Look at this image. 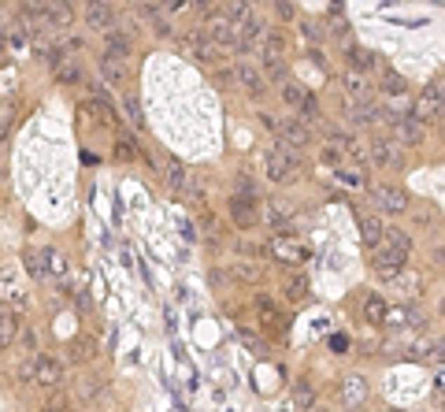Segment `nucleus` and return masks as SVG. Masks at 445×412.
I'll use <instances>...</instances> for the list:
<instances>
[{"label": "nucleus", "mask_w": 445, "mask_h": 412, "mask_svg": "<svg viewBox=\"0 0 445 412\" xmlns=\"http://www.w3.org/2000/svg\"><path fill=\"white\" fill-rule=\"evenodd\" d=\"M56 74H60V82H82V71H78V63H74V67H60Z\"/></svg>", "instance_id": "obj_34"}, {"label": "nucleus", "mask_w": 445, "mask_h": 412, "mask_svg": "<svg viewBox=\"0 0 445 412\" xmlns=\"http://www.w3.org/2000/svg\"><path fill=\"white\" fill-rule=\"evenodd\" d=\"M193 56H197L204 67H212V63H219V48H215V45H208V41H201L197 48H193Z\"/></svg>", "instance_id": "obj_30"}, {"label": "nucleus", "mask_w": 445, "mask_h": 412, "mask_svg": "<svg viewBox=\"0 0 445 412\" xmlns=\"http://www.w3.org/2000/svg\"><path fill=\"white\" fill-rule=\"evenodd\" d=\"M352 123L357 126H375L378 123V108L364 100V105H357V112H352Z\"/></svg>", "instance_id": "obj_25"}, {"label": "nucleus", "mask_w": 445, "mask_h": 412, "mask_svg": "<svg viewBox=\"0 0 445 412\" xmlns=\"http://www.w3.org/2000/svg\"><path fill=\"white\" fill-rule=\"evenodd\" d=\"M274 253H279V256H286V260H300V256H305V253H300L297 246H293V238L290 234H279V238H274Z\"/></svg>", "instance_id": "obj_26"}, {"label": "nucleus", "mask_w": 445, "mask_h": 412, "mask_svg": "<svg viewBox=\"0 0 445 412\" xmlns=\"http://www.w3.org/2000/svg\"><path fill=\"white\" fill-rule=\"evenodd\" d=\"M186 167H182L175 157H167V164H164V182H167V190H182L186 186Z\"/></svg>", "instance_id": "obj_18"}, {"label": "nucleus", "mask_w": 445, "mask_h": 412, "mask_svg": "<svg viewBox=\"0 0 445 412\" xmlns=\"http://www.w3.org/2000/svg\"><path fill=\"white\" fill-rule=\"evenodd\" d=\"M160 8L164 11H182V8H186V0H160Z\"/></svg>", "instance_id": "obj_39"}, {"label": "nucleus", "mask_w": 445, "mask_h": 412, "mask_svg": "<svg viewBox=\"0 0 445 412\" xmlns=\"http://www.w3.org/2000/svg\"><path fill=\"white\" fill-rule=\"evenodd\" d=\"M368 201H371V208H378V212H386V215H401L404 208H409V197H404L401 190H394V186H368Z\"/></svg>", "instance_id": "obj_2"}, {"label": "nucleus", "mask_w": 445, "mask_h": 412, "mask_svg": "<svg viewBox=\"0 0 445 412\" xmlns=\"http://www.w3.org/2000/svg\"><path fill=\"white\" fill-rule=\"evenodd\" d=\"M293 397H297L300 408H312V401H316V390H312L308 383H297V386H293Z\"/></svg>", "instance_id": "obj_31"}, {"label": "nucleus", "mask_w": 445, "mask_h": 412, "mask_svg": "<svg viewBox=\"0 0 445 412\" xmlns=\"http://www.w3.org/2000/svg\"><path fill=\"white\" fill-rule=\"evenodd\" d=\"M349 93H352V97H364V93H368V89H364V79H360V74H349Z\"/></svg>", "instance_id": "obj_36"}, {"label": "nucleus", "mask_w": 445, "mask_h": 412, "mask_svg": "<svg viewBox=\"0 0 445 412\" xmlns=\"http://www.w3.org/2000/svg\"><path fill=\"white\" fill-rule=\"evenodd\" d=\"M67 357L74 360V364H89V360L97 357V342L86 338V334H78V338L67 342Z\"/></svg>", "instance_id": "obj_13"}, {"label": "nucleus", "mask_w": 445, "mask_h": 412, "mask_svg": "<svg viewBox=\"0 0 445 412\" xmlns=\"http://www.w3.org/2000/svg\"><path fill=\"white\" fill-rule=\"evenodd\" d=\"M357 223H360V238H364V246H371V249H378V246H383L386 223L378 220V215H368V212H360V215H357Z\"/></svg>", "instance_id": "obj_7"}, {"label": "nucleus", "mask_w": 445, "mask_h": 412, "mask_svg": "<svg viewBox=\"0 0 445 412\" xmlns=\"http://www.w3.org/2000/svg\"><path fill=\"white\" fill-rule=\"evenodd\" d=\"M383 249H390V253H397V256H404V260H409V253H412V238L404 234V230L386 227V234H383Z\"/></svg>", "instance_id": "obj_15"}, {"label": "nucleus", "mask_w": 445, "mask_h": 412, "mask_svg": "<svg viewBox=\"0 0 445 412\" xmlns=\"http://www.w3.org/2000/svg\"><path fill=\"white\" fill-rule=\"evenodd\" d=\"M156 37H171V27H167V22L164 19H156V30H152Z\"/></svg>", "instance_id": "obj_41"}, {"label": "nucleus", "mask_w": 445, "mask_h": 412, "mask_svg": "<svg viewBox=\"0 0 445 412\" xmlns=\"http://www.w3.org/2000/svg\"><path fill=\"white\" fill-rule=\"evenodd\" d=\"M378 89H383L386 97H401L404 93V79L397 71H383V82H378Z\"/></svg>", "instance_id": "obj_23"}, {"label": "nucleus", "mask_w": 445, "mask_h": 412, "mask_svg": "<svg viewBox=\"0 0 445 412\" xmlns=\"http://www.w3.org/2000/svg\"><path fill=\"white\" fill-rule=\"evenodd\" d=\"M238 186H241L245 197H256V178L253 175H238Z\"/></svg>", "instance_id": "obj_35"}, {"label": "nucleus", "mask_w": 445, "mask_h": 412, "mask_svg": "<svg viewBox=\"0 0 445 412\" xmlns=\"http://www.w3.org/2000/svg\"><path fill=\"white\" fill-rule=\"evenodd\" d=\"M104 56L126 63V56H130V37H126V30H119V27L104 30Z\"/></svg>", "instance_id": "obj_9"}, {"label": "nucleus", "mask_w": 445, "mask_h": 412, "mask_svg": "<svg viewBox=\"0 0 445 412\" xmlns=\"http://www.w3.org/2000/svg\"><path fill=\"white\" fill-rule=\"evenodd\" d=\"M45 412H67V401H52Z\"/></svg>", "instance_id": "obj_46"}, {"label": "nucleus", "mask_w": 445, "mask_h": 412, "mask_svg": "<svg viewBox=\"0 0 445 412\" xmlns=\"http://www.w3.org/2000/svg\"><path fill=\"white\" fill-rule=\"evenodd\" d=\"M89 4H104V0H89Z\"/></svg>", "instance_id": "obj_47"}, {"label": "nucleus", "mask_w": 445, "mask_h": 412, "mask_svg": "<svg viewBox=\"0 0 445 412\" xmlns=\"http://www.w3.org/2000/svg\"><path fill=\"white\" fill-rule=\"evenodd\" d=\"M30 371H34V386H60V379H63V364L48 353L30 357Z\"/></svg>", "instance_id": "obj_4"}, {"label": "nucleus", "mask_w": 445, "mask_h": 412, "mask_svg": "<svg viewBox=\"0 0 445 412\" xmlns=\"http://www.w3.org/2000/svg\"><path fill=\"white\" fill-rule=\"evenodd\" d=\"M300 171V157L293 145H286V141H274L267 149V178L271 182H293Z\"/></svg>", "instance_id": "obj_1"}, {"label": "nucleus", "mask_w": 445, "mask_h": 412, "mask_svg": "<svg viewBox=\"0 0 445 412\" xmlns=\"http://www.w3.org/2000/svg\"><path fill=\"white\" fill-rule=\"evenodd\" d=\"M394 131H397V138L404 141V145H420V141L427 138L423 119H416V115H404V119H397V123H394Z\"/></svg>", "instance_id": "obj_12"}, {"label": "nucleus", "mask_w": 445, "mask_h": 412, "mask_svg": "<svg viewBox=\"0 0 445 412\" xmlns=\"http://www.w3.org/2000/svg\"><path fill=\"white\" fill-rule=\"evenodd\" d=\"M282 100H286V105H293V108H297L300 100H305V89H300L297 82H286V86H282Z\"/></svg>", "instance_id": "obj_32"}, {"label": "nucleus", "mask_w": 445, "mask_h": 412, "mask_svg": "<svg viewBox=\"0 0 445 412\" xmlns=\"http://www.w3.org/2000/svg\"><path fill=\"white\" fill-rule=\"evenodd\" d=\"M19 338V319L15 316H0V350H11Z\"/></svg>", "instance_id": "obj_22"}, {"label": "nucleus", "mask_w": 445, "mask_h": 412, "mask_svg": "<svg viewBox=\"0 0 445 412\" xmlns=\"http://www.w3.org/2000/svg\"><path fill=\"white\" fill-rule=\"evenodd\" d=\"M234 82L241 86V93L248 100H264L267 97V79L253 67V63H238V67H234Z\"/></svg>", "instance_id": "obj_3"}, {"label": "nucleus", "mask_w": 445, "mask_h": 412, "mask_svg": "<svg viewBox=\"0 0 445 412\" xmlns=\"http://www.w3.org/2000/svg\"><path fill=\"white\" fill-rule=\"evenodd\" d=\"M208 45H215V48H238L241 41H238V27L227 19V15H215L212 22H208V37H204Z\"/></svg>", "instance_id": "obj_5"}, {"label": "nucleus", "mask_w": 445, "mask_h": 412, "mask_svg": "<svg viewBox=\"0 0 445 412\" xmlns=\"http://www.w3.org/2000/svg\"><path fill=\"white\" fill-rule=\"evenodd\" d=\"M286 298H290L293 305H305L312 298V282L305 275H293L290 282H286Z\"/></svg>", "instance_id": "obj_19"}, {"label": "nucleus", "mask_w": 445, "mask_h": 412, "mask_svg": "<svg viewBox=\"0 0 445 412\" xmlns=\"http://www.w3.org/2000/svg\"><path fill=\"white\" fill-rule=\"evenodd\" d=\"M279 134H282L286 145H293V149H305L308 141H312L308 123H300V119H282V123H279Z\"/></svg>", "instance_id": "obj_8"}, {"label": "nucleus", "mask_w": 445, "mask_h": 412, "mask_svg": "<svg viewBox=\"0 0 445 412\" xmlns=\"http://www.w3.org/2000/svg\"><path fill=\"white\" fill-rule=\"evenodd\" d=\"M364 316H368L371 324H383V319H386V305H383V298H368V305H364Z\"/></svg>", "instance_id": "obj_29"}, {"label": "nucleus", "mask_w": 445, "mask_h": 412, "mask_svg": "<svg viewBox=\"0 0 445 412\" xmlns=\"http://www.w3.org/2000/svg\"><path fill=\"white\" fill-rule=\"evenodd\" d=\"M274 11H279L282 19H293V4H290V0H274Z\"/></svg>", "instance_id": "obj_37"}, {"label": "nucleus", "mask_w": 445, "mask_h": 412, "mask_svg": "<svg viewBox=\"0 0 445 412\" xmlns=\"http://www.w3.org/2000/svg\"><path fill=\"white\" fill-rule=\"evenodd\" d=\"M215 82H219V86H230V82H234V71H219Z\"/></svg>", "instance_id": "obj_42"}, {"label": "nucleus", "mask_w": 445, "mask_h": 412, "mask_svg": "<svg viewBox=\"0 0 445 412\" xmlns=\"http://www.w3.org/2000/svg\"><path fill=\"white\" fill-rule=\"evenodd\" d=\"M390 412H397V408H390Z\"/></svg>", "instance_id": "obj_48"}, {"label": "nucleus", "mask_w": 445, "mask_h": 412, "mask_svg": "<svg viewBox=\"0 0 445 412\" xmlns=\"http://www.w3.org/2000/svg\"><path fill=\"white\" fill-rule=\"evenodd\" d=\"M260 119H264L267 131H279V119H274V115H260Z\"/></svg>", "instance_id": "obj_44"}, {"label": "nucleus", "mask_w": 445, "mask_h": 412, "mask_svg": "<svg viewBox=\"0 0 445 412\" xmlns=\"http://www.w3.org/2000/svg\"><path fill=\"white\" fill-rule=\"evenodd\" d=\"M45 19L52 22V27H71L74 11H71L67 0H45Z\"/></svg>", "instance_id": "obj_14"}, {"label": "nucleus", "mask_w": 445, "mask_h": 412, "mask_svg": "<svg viewBox=\"0 0 445 412\" xmlns=\"http://www.w3.org/2000/svg\"><path fill=\"white\" fill-rule=\"evenodd\" d=\"M260 74H267V79L282 82V74H286V60H282V56H274V53H264V71H260Z\"/></svg>", "instance_id": "obj_24"}, {"label": "nucleus", "mask_w": 445, "mask_h": 412, "mask_svg": "<svg viewBox=\"0 0 445 412\" xmlns=\"http://www.w3.org/2000/svg\"><path fill=\"white\" fill-rule=\"evenodd\" d=\"M126 112L134 115V123H141V108H138V100H134V97H126Z\"/></svg>", "instance_id": "obj_40"}, {"label": "nucleus", "mask_w": 445, "mask_h": 412, "mask_svg": "<svg viewBox=\"0 0 445 412\" xmlns=\"http://www.w3.org/2000/svg\"><path fill=\"white\" fill-rule=\"evenodd\" d=\"M364 394H368L364 379L352 376V379H345V383H342V401H345V405H360V401H364Z\"/></svg>", "instance_id": "obj_21"}, {"label": "nucleus", "mask_w": 445, "mask_h": 412, "mask_svg": "<svg viewBox=\"0 0 445 412\" xmlns=\"http://www.w3.org/2000/svg\"><path fill=\"white\" fill-rule=\"evenodd\" d=\"M245 15H248V0H230V4H227V19H230V22H234V19L241 22Z\"/></svg>", "instance_id": "obj_33"}, {"label": "nucleus", "mask_w": 445, "mask_h": 412, "mask_svg": "<svg viewBox=\"0 0 445 412\" xmlns=\"http://www.w3.org/2000/svg\"><path fill=\"white\" fill-rule=\"evenodd\" d=\"M371 160L378 164V167H390V164H401V157L394 152V145H390L386 138H378V141H371Z\"/></svg>", "instance_id": "obj_20"}, {"label": "nucleus", "mask_w": 445, "mask_h": 412, "mask_svg": "<svg viewBox=\"0 0 445 412\" xmlns=\"http://www.w3.org/2000/svg\"><path fill=\"white\" fill-rule=\"evenodd\" d=\"M375 272L383 275V279H397L404 272V256H397V253H390V249L378 246L375 249Z\"/></svg>", "instance_id": "obj_10"}, {"label": "nucleus", "mask_w": 445, "mask_h": 412, "mask_svg": "<svg viewBox=\"0 0 445 412\" xmlns=\"http://www.w3.org/2000/svg\"><path fill=\"white\" fill-rule=\"evenodd\" d=\"M345 56H349V67H352V74L375 71V63H378V60H375V56L368 53V48H360V45H352V48H349V53H345Z\"/></svg>", "instance_id": "obj_17"}, {"label": "nucleus", "mask_w": 445, "mask_h": 412, "mask_svg": "<svg viewBox=\"0 0 445 412\" xmlns=\"http://www.w3.org/2000/svg\"><path fill=\"white\" fill-rule=\"evenodd\" d=\"M297 108L305 112V119H300V123H319V100L312 97V93H305V100H300Z\"/></svg>", "instance_id": "obj_28"}, {"label": "nucleus", "mask_w": 445, "mask_h": 412, "mask_svg": "<svg viewBox=\"0 0 445 412\" xmlns=\"http://www.w3.org/2000/svg\"><path fill=\"white\" fill-rule=\"evenodd\" d=\"M212 8H215V0H197V11H204V15H212Z\"/></svg>", "instance_id": "obj_43"}, {"label": "nucleus", "mask_w": 445, "mask_h": 412, "mask_svg": "<svg viewBox=\"0 0 445 412\" xmlns=\"http://www.w3.org/2000/svg\"><path fill=\"white\" fill-rule=\"evenodd\" d=\"M100 79L108 86H123L126 82V63L123 60H112V56H100Z\"/></svg>", "instance_id": "obj_16"}, {"label": "nucleus", "mask_w": 445, "mask_h": 412, "mask_svg": "<svg viewBox=\"0 0 445 412\" xmlns=\"http://www.w3.org/2000/svg\"><path fill=\"white\" fill-rule=\"evenodd\" d=\"M86 22H89V30H112L115 27V8L104 0V4H89V11H86Z\"/></svg>", "instance_id": "obj_11"}, {"label": "nucleus", "mask_w": 445, "mask_h": 412, "mask_svg": "<svg viewBox=\"0 0 445 412\" xmlns=\"http://www.w3.org/2000/svg\"><path fill=\"white\" fill-rule=\"evenodd\" d=\"M305 37H308V41H319V37H323V34H319L316 27H305Z\"/></svg>", "instance_id": "obj_45"}, {"label": "nucleus", "mask_w": 445, "mask_h": 412, "mask_svg": "<svg viewBox=\"0 0 445 412\" xmlns=\"http://www.w3.org/2000/svg\"><path fill=\"white\" fill-rule=\"evenodd\" d=\"M230 220L238 223L241 230H253L260 220V208H256V197H245V193H234L230 197Z\"/></svg>", "instance_id": "obj_6"}, {"label": "nucleus", "mask_w": 445, "mask_h": 412, "mask_svg": "<svg viewBox=\"0 0 445 412\" xmlns=\"http://www.w3.org/2000/svg\"><path fill=\"white\" fill-rule=\"evenodd\" d=\"M41 256H45V264H48V275H56V279H60L63 272H67V260H63V253H60V249H45Z\"/></svg>", "instance_id": "obj_27"}, {"label": "nucleus", "mask_w": 445, "mask_h": 412, "mask_svg": "<svg viewBox=\"0 0 445 412\" xmlns=\"http://www.w3.org/2000/svg\"><path fill=\"white\" fill-rule=\"evenodd\" d=\"M19 379H22L26 386H34V371H30V360H26V364H19Z\"/></svg>", "instance_id": "obj_38"}]
</instances>
